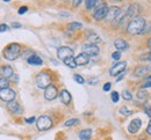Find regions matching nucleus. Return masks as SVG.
Segmentation results:
<instances>
[{
    "instance_id": "f257e3e1",
    "label": "nucleus",
    "mask_w": 151,
    "mask_h": 140,
    "mask_svg": "<svg viewBox=\"0 0 151 140\" xmlns=\"http://www.w3.org/2000/svg\"><path fill=\"white\" fill-rule=\"evenodd\" d=\"M145 28H147L145 19L142 16H136L129 21L127 26V33L129 35H139V34H143Z\"/></svg>"
},
{
    "instance_id": "f03ea898",
    "label": "nucleus",
    "mask_w": 151,
    "mask_h": 140,
    "mask_svg": "<svg viewBox=\"0 0 151 140\" xmlns=\"http://www.w3.org/2000/svg\"><path fill=\"white\" fill-rule=\"evenodd\" d=\"M21 53V45L19 43H11L4 50V58L7 60H15Z\"/></svg>"
},
{
    "instance_id": "7ed1b4c3",
    "label": "nucleus",
    "mask_w": 151,
    "mask_h": 140,
    "mask_svg": "<svg viewBox=\"0 0 151 140\" xmlns=\"http://www.w3.org/2000/svg\"><path fill=\"white\" fill-rule=\"evenodd\" d=\"M108 6L106 5V2L104 1H98L96 6H95L94 13H93V18L96 21H101L104 19L107 18V14H108Z\"/></svg>"
},
{
    "instance_id": "20e7f679",
    "label": "nucleus",
    "mask_w": 151,
    "mask_h": 140,
    "mask_svg": "<svg viewBox=\"0 0 151 140\" xmlns=\"http://www.w3.org/2000/svg\"><path fill=\"white\" fill-rule=\"evenodd\" d=\"M51 81H52L51 75L48 72H41L35 79V83L38 88L45 89L47 87H49L51 85Z\"/></svg>"
},
{
    "instance_id": "39448f33",
    "label": "nucleus",
    "mask_w": 151,
    "mask_h": 140,
    "mask_svg": "<svg viewBox=\"0 0 151 140\" xmlns=\"http://www.w3.org/2000/svg\"><path fill=\"white\" fill-rule=\"evenodd\" d=\"M36 126L40 131H47L52 126V119L49 116H41L36 120Z\"/></svg>"
},
{
    "instance_id": "423d86ee",
    "label": "nucleus",
    "mask_w": 151,
    "mask_h": 140,
    "mask_svg": "<svg viewBox=\"0 0 151 140\" xmlns=\"http://www.w3.org/2000/svg\"><path fill=\"white\" fill-rule=\"evenodd\" d=\"M17 94L13 89L11 88H4V89H0V100L4 101V102H13L14 99H15Z\"/></svg>"
},
{
    "instance_id": "0eeeda50",
    "label": "nucleus",
    "mask_w": 151,
    "mask_h": 140,
    "mask_svg": "<svg viewBox=\"0 0 151 140\" xmlns=\"http://www.w3.org/2000/svg\"><path fill=\"white\" fill-rule=\"evenodd\" d=\"M126 67H127V61H117L115 65L112 66V68L109 70L111 77H116V75L122 74L126 71Z\"/></svg>"
},
{
    "instance_id": "6e6552de",
    "label": "nucleus",
    "mask_w": 151,
    "mask_h": 140,
    "mask_svg": "<svg viewBox=\"0 0 151 140\" xmlns=\"http://www.w3.org/2000/svg\"><path fill=\"white\" fill-rule=\"evenodd\" d=\"M83 52L87 53L90 57L91 56H98L100 52V49L96 44H92V43H86L83 45Z\"/></svg>"
},
{
    "instance_id": "1a4fd4ad",
    "label": "nucleus",
    "mask_w": 151,
    "mask_h": 140,
    "mask_svg": "<svg viewBox=\"0 0 151 140\" xmlns=\"http://www.w3.org/2000/svg\"><path fill=\"white\" fill-rule=\"evenodd\" d=\"M57 96H58V90H57L56 86L54 85H50L49 87H47L44 89V99L48 101H52L55 100Z\"/></svg>"
},
{
    "instance_id": "9d476101",
    "label": "nucleus",
    "mask_w": 151,
    "mask_h": 140,
    "mask_svg": "<svg viewBox=\"0 0 151 140\" xmlns=\"http://www.w3.org/2000/svg\"><path fill=\"white\" fill-rule=\"evenodd\" d=\"M73 56V50L69 46H60L58 50H57V57L59 59L64 60L66 59L68 57H72Z\"/></svg>"
},
{
    "instance_id": "9b49d317",
    "label": "nucleus",
    "mask_w": 151,
    "mask_h": 140,
    "mask_svg": "<svg viewBox=\"0 0 151 140\" xmlns=\"http://www.w3.org/2000/svg\"><path fill=\"white\" fill-rule=\"evenodd\" d=\"M122 14V11L120 7H116V6H113V7H109L108 8V14H107V20L109 21H115L117 20Z\"/></svg>"
},
{
    "instance_id": "f8f14e48",
    "label": "nucleus",
    "mask_w": 151,
    "mask_h": 140,
    "mask_svg": "<svg viewBox=\"0 0 151 140\" xmlns=\"http://www.w3.org/2000/svg\"><path fill=\"white\" fill-rule=\"evenodd\" d=\"M141 126H142V120L139 119V118H135L128 125V132L130 134H136L141 130Z\"/></svg>"
},
{
    "instance_id": "ddd939ff",
    "label": "nucleus",
    "mask_w": 151,
    "mask_h": 140,
    "mask_svg": "<svg viewBox=\"0 0 151 140\" xmlns=\"http://www.w3.org/2000/svg\"><path fill=\"white\" fill-rule=\"evenodd\" d=\"M141 12V7L138 4H132L128 9H127V13H126V19L128 18H136L137 14Z\"/></svg>"
},
{
    "instance_id": "4468645a",
    "label": "nucleus",
    "mask_w": 151,
    "mask_h": 140,
    "mask_svg": "<svg viewBox=\"0 0 151 140\" xmlns=\"http://www.w3.org/2000/svg\"><path fill=\"white\" fill-rule=\"evenodd\" d=\"M75 59L78 66H84V65H87L90 63V56L85 52H81L77 57H75Z\"/></svg>"
},
{
    "instance_id": "2eb2a0df",
    "label": "nucleus",
    "mask_w": 151,
    "mask_h": 140,
    "mask_svg": "<svg viewBox=\"0 0 151 140\" xmlns=\"http://www.w3.org/2000/svg\"><path fill=\"white\" fill-rule=\"evenodd\" d=\"M114 46L116 48V50L117 51H126V50H128L129 49V44H128V42H126L124 40H121V38H116V40L114 41Z\"/></svg>"
},
{
    "instance_id": "dca6fc26",
    "label": "nucleus",
    "mask_w": 151,
    "mask_h": 140,
    "mask_svg": "<svg viewBox=\"0 0 151 140\" xmlns=\"http://www.w3.org/2000/svg\"><path fill=\"white\" fill-rule=\"evenodd\" d=\"M0 73H1V75H2V78H6V79H8V78H11V77L14 75V71H13V68H12L9 65L2 66V67L0 68Z\"/></svg>"
},
{
    "instance_id": "f3484780",
    "label": "nucleus",
    "mask_w": 151,
    "mask_h": 140,
    "mask_svg": "<svg viewBox=\"0 0 151 140\" xmlns=\"http://www.w3.org/2000/svg\"><path fill=\"white\" fill-rule=\"evenodd\" d=\"M150 71H151V66H138V67L135 70L134 74H135V77L141 78V77L147 75L148 72H150Z\"/></svg>"
},
{
    "instance_id": "a211bd4d",
    "label": "nucleus",
    "mask_w": 151,
    "mask_h": 140,
    "mask_svg": "<svg viewBox=\"0 0 151 140\" xmlns=\"http://www.w3.org/2000/svg\"><path fill=\"white\" fill-rule=\"evenodd\" d=\"M59 97H60L62 103H64L65 105H69V104L71 103V100H72L71 94H70L69 90H66V89H63V90L59 93Z\"/></svg>"
},
{
    "instance_id": "6ab92c4d",
    "label": "nucleus",
    "mask_w": 151,
    "mask_h": 140,
    "mask_svg": "<svg viewBox=\"0 0 151 140\" xmlns=\"http://www.w3.org/2000/svg\"><path fill=\"white\" fill-rule=\"evenodd\" d=\"M7 109H8L11 112H13V114H22V108H21V105H20L19 103L14 102V101L7 103Z\"/></svg>"
},
{
    "instance_id": "aec40b11",
    "label": "nucleus",
    "mask_w": 151,
    "mask_h": 140,
    "mask_svg": "<svg viewBox=\"0 0 151 140\" xmlns=\"http://www.w3.org/2000/svg\"><path fill=\"white\" fill-rule=\"evenodd\" d=\"M78 136H79V139L80 140H90L91 137H92V130H91V129L81 130Z\"/></svg>"
},
{
    "instance_id": "412c9836",
    "label": "nucleus",
    "mask_w": 151,
    "mask_h": 140,
    "mask_svg": "<svg viewBox=\"0 0 151 140\" xmlns=\"http://www.w3.org/2000/svg\"><path fill=\"white\" fill-rule=\"evenodd\" d=\"M27 61H28V64H30L33 66H40L43 64V60L41 59V57H38L36 55H33L30 58L27 59Z\"/></svg>"
},
{
    "instance_id": "4be33fe9",
    "label": "nucleus",
    "mask_w": 151,
    "mask_h": 140,
    "mask_svg": "<svg viewBox=\"0 0 151 140\" xmlns=\"http://www.w3.org/2000/svg\"><path fill=\"white\" fill-rule=\"evenodd\" d=\"M63 63L68 66V67H70V68H76L78 65H77V63H76V59L75 57L72 56V57H68L66 59L63 60Z\"/></svg>"
},
{
    "instance_id": "5701e85b",
    "label": "nucleus",
    "mask_w": 151,
    "mask_h": 140,
    "mask_svg": "<svg viewBox=\"0 0 151 140\" xmlns=\"http://www.w3.org/2000/svg\"><path fill=\"white\" fill-rule=\"evenodd\" d=\"M148 97V92L145 90V88H142L137 92V99L139 101H145Z\"/></svg>"
},
{
    "instance_id": "b1692460",
    "label": "nucleus",
    "mask_w": 151,
    "mask_h": 140,
    "mask_svg": "<svg viewBox=\"0 0 151 140\" xmlns=\"http://www.w3.org/2000/svg\"><path fill=\"white\" fill-rule=\"evenodd\" d=\"M80 28H83V24L80 22H71V23L68 24V29L69 30H78Z\"/></svg>"
},
{
    "instance_id": "393cba45",
    "label": "nucleus",
    "mask_w": 151,
    "mask_h": 140,
    "mask_svg": "<svg viewBox=\"0 0 151 140\" xmlns=\"http://www.w3.org/2000/svg\"><path fill=\"white\" fill-rule=\"evenodd\" d=\"M100 37L94 34V33H90V36H88V43H92V44H96L100 42Z\"/></svg>"
},
{
    "instance_id": "a878e982",
    "label": "nucleus",
    "mask_w": 151,
    "mask_h": 140,
    "mask_svg": "<svg viewBox=\"0 0 151 140\" xmlns=\"http://www.w3.org/2000/svg\"><path fill=\"white\" fill-rule=\"evenodd\" d=\"M98 1L99 0H85V6H86L87 9H92L96 6Z\"/></svg>"
},
{
    "instance_id": "bb28decb",
    "label": "nucleus",
    "mask_w": 151,
    "mask_h": 140,
    "mask_svg": "<svg viewBox=\"0 0 151 140\" xmlns=\"http://www.w3.org/2000/svg\"><path fill=\"white\" fill-rule=\"evenodd\" d=\"M9 86V81L6 78H0V89H4V88H8Z\"/></svg>"
},
{
    "instance_id": "cd10ccee",
    "label": "nucleus",
    "mask_w": 151,
    "mask_h": 140,
    "mask_svg": "<svg viewBox=\"0 0 151 140\" xmlns=\"http://www.w3.org/2000/svg\"><path fill=\"white\" fill-rule=\"evenodd\" d=\"M120 114L123 115V116H130L132 112L127 108V107H122V108L120 109Z\"/></svg>"
},
{
    "instance_id": "c85d7f7f",
    "label": "nucleus",
    "mask_w": 151,
    "mask_h": 140,
    "mask_svg": "<svg viewBox=\"0 0 151 140\" xmlns=\"http://www.w3.org/2000/svg\"><path fill=\"white\" fill-rule=\"evenodd\" d=\"M73 80H75L76 82H78L79 85H84V83H85V79H84L81 75H79V74H75V75H73Z\"/></svg>"
},
{
    "instance_id": "c756f323",
    "label": "nucleus",
    "mask_w": 151,
    "mask_h": 140,
    "mask_svg": "<svg viewBox=\"0 0 151 140\" xmlns=\"http://www.w3.org/2000/svg\"><path fill=\"white\" fill-rule=\"evenodd\" d=\"M111 97H112V101H113L114 103H117L119 100H120V94H119L117 92H112Z\"/></svg>"
},
{
    "instance_id": "7c9ffc66",
    "label": "nucleus",
    "mask_w": 151,
    "mask_h": 140,
    "mask_svg": "<svg viewBox=\"0 0 151 140\" xmlns=\"http://www.w3.org/2000/svg\"><path fill=\"white\" fill-rule=\"evenodd\" d=\"M78 122L79 120L77 119V118H72V119H69L65 122V126H73V125H76V124H78Z\"/></svg>"
},
{
    "instance_id": "2f4dec72",
    "label": "nucleus",
    "mask_w": 151,
    "mask_h": 140,
    "mask_svg": "<svg viewBox=\"0 0 151 140\" xmlns=\"http://www.w3.org/2000/svg\"><path fill=\"white\" fill-rule=\"evenodd\" d=\"M122 97H123V100L130 101L132 99V95L130 94V92H127V90H124V92L122 93Z\"/></svg>"
},
{
    "instance_id": "473e14b6",
    "label": "nucleus",
    "mask_w": 151,
    "mask_h": 140,
    "mask_svg": "<svg viewBox=\"0 0 151 140\" xmlns=\"http://www.w3.org/2000/svg\"><path fill=\"white\" fill-rule=\"evenodd\" d=\"M33 55H34V52H33L32 50H26V51L22 53V58H26V59H28V58H30Z\"/></svg>"
},
{
    "instance_id": "72a5a7b5",
    "label": "nucleus",
    "mask_w": 151,
    "mask_h": 140,
    "mask_svg": "<svg viewBox=\"0 0 151 140\" xmlns=\"http://www.w3.org/2000/svg\"><path fill=\"white\" fill-rule=\"evenodd\" d=\"M87 82H88V85L94 86V85H96V83L99 82V79H98V78H91V79H88V80H87Z\"/></svg>"
},
{
    "instance_id": "f704fd0d",
    "label": "nucleus",
    "mask_w": 151,
    "mask_h": 140,
    "mask_svg": "<svg viewBox=\"0 0 151 140\" xmlns=\"http://www.w3.org/2000/svg\"><path fill=\"white\" fill-rule=\"evenodd\" d=\"M111 88H112V83L111 82H106L105 85H104V92H108V90H111Z\"/></svg>"
},
{
    "instance_id": "c9c22d12",
    "label": "nucleus",
    "mask_w": 151,
    "mask_h": 140,
    "mask_svg": "<svg viewBox=\"0 0 151 140\" xmlns=\"http://www.w3.org/2000/svg\"><path fill=\"white\" fill-rule=\"evenodd\" d=\"M112 58L114 60H119L121 58V52L120 51H116V52H114L113 55H112Z\"/></svg>"
},
{
    "instance_id": "e433bc0d",
    "label": "nucleus",
    "mask_w": 151,
    "mask_h": 140,
    "mask_svg": "<svg viewBox=\"0 0 151 140\" xmlns=\"http://www.w3.org/2000/svg\"><path fill=\"white\" fill-rule=\"evenodd\" d=\"M8 29H9V27H8L7 24H5V23L0 24V33H2V31H7Z\"/></svg>"
},
{
    "instance_id": "4c0bfd02",
    "label": "nucleus",
    "mask_w": 151,
    "mask_h": 140,
    "mask_svg": "<svg viewBox=\"0 0 151 140\" xmlns=\"http://www.w3.org/2000/svg\"><path fill=\"white\" fill-rule=\"evenodd\" d=\"M27 11H28V7H27V6H22V7H20L19 8V14L20 15H22V14H24Z\"/></svg>"
},
{
    "instance_id": "58836bf2",
    "label": "nucleus",
    "mask_w": 151,
    "mask_h": 140,
    "mask_svg": "<svg viewBox=\"0 0 151 140\" xmlns=\"http://www.w3.org/2000/svg\"><path fill=\"white\" fill-rule=\"evenodd\" d=\"M81 1H83V0H72V5H73V7H78V6L81 4Z\"/></svg>"
},
{
    "instance_id": "ea45409f",
    "label": "nucleus",
    "mask_w": 151,
    "mask_h": 140,
    "mask_svg": "<svg viewBox=\"0 0 151 140\" xmlns=\"http://www.w3.org/2000/svg\"><path fill=\"white\" fill-rule=\"evenodd\" d=\"M147 133H148L149 136H151V119H150V122H149V124H148V127H147Z\"/></svg>"
},
{
    "instance_id": "a19ab883",
    "label": "nucleus",
    "mask_w": 151,
    "mask_h": 140,
    "mask_svg": "<svg viewBox=\"0 0 151 140\" xmlns=\"http://www.w3.org/2000/svg\"><path fill=\"white\" fill-rule=\"evenodd\" d=\"M35 120H36V118H35V117H30V118H27V119H26V122H27L28 124H32V123H34Z\"/></svg>"
},
{
    "instance_id": "79ce46f5",
    "label": "nucleus",
    "mask_w": 151,
    "mask_h": 140,
    "mask_svg": "<svg viewBox=\"0 0 151 140\" xmlns=\"http://www.w3.org/2000/svg\"><path fill=\"white\" fill-rule=\"evenodd\" d=\"M142 57H144V58H142V59H145V60H151V51L147 55V56H142Z\"/></svg>"
},
{
    "instance_id": "37998d69",
    "label": "nucleus",
    "mask_w": 151,
    "mask_h": 140,
    "mask_svg": "<svg viewBox=\"0 0 151 140\" xmlns=\"http://www.w3.org/2000/svg\"><path fill=\"white\" fill-rule=\"evenodd\" d=\"M12 27H13V28H21V24H20V23H17V22H14V23H12Z\"/></svg>"
},
{
    "instance_id": "c03bdc74",
    "label": "nucleus",
    "mask_w": 151,
    "mask_h": 140,
    "mask_svg": "<svg viewBox=\"0 0 151 140\" xmlns=\"http://www.w3.org/2000/svg\"><path fill=\"white\" fill-rule=\"evenodd\" d=\"M123 73H124V72H123ZM123 73H122V74H120V77L116 79V81H120V80H122V79H123Z\"/></svg>"
},
{
    "instance_id": "a18cd8bd",
    "label": "nucleus",
    "mask_w": 151,
    "mask_h": 140,
    "mask_svg": "<svg viewBox=\"0 0 151 140\" xmlns=\"http://www.w3.org/2000/svg\"><path fill=\"white\" fill-rule=\"evenodd\" d=\"M147 45H148V48H150L151 49V37L148 40V43H147Z\"/></svg>"
},
{
    "instance_id": "49530a36",
    "label": "nucleus",
    "mask_w": 151,
    "mask_h": 140,
    "mask_svg": "<svg viewBox=\"0 0 151 140\" xmlns=\"http://www.w3.org/2000/svg\"><path fill=\"white\" fill-rule=\"evenodd\" d=\"M60 15H63V16H69L68 13H60Z\"/></svg>"
},
{
    "instance_id": "de8ad7c7",
    "label": "nucleus",
    "mask_w": 151,
    "mask_h": 140,
    "mask_svg": "<svg viewBox=\"0 0 151 140\" xmlns=\"http://www.w3.org/2000/svg\"><path fill=\"white\" fill-rule=\"evenodd\" d=\"M147 81H151V75H150V77H148V78H147Z\"/></svg>"
},
{
    "instance_id": "09e8293b",
    "label": "nucleus",
    "mask_w": 151,
    "mask_h": 140,
    "mask_svg": "<svg viewBox=\"0 0 151 140\" xmlns=\"http://www.w3.org/2000/svg\"><path fill=\"white\" fill-rule=\"evenodd\" d=\"M111 1H113V2H117V1H121V0H111Z\"/></svg>"
},
{
    "instance_id": "8fccbe9b",
    "label": "nucleus",
    "mask_w": 151,
    "mask_h": 140,
    "mask_svg": "<svg viewBox=\"0 0 151 140\" xmlns=\"http://www.w3.org/2000/svg\"><path fill=\"white\" fill-rule=\"evenodd\" d=\"M4 1H5V2H9L11 0H4Z\"/></svg>"
},
{
    "instance_id": "3c124183",
    "label": "nucleus",
    "mask_w": 151,
    "mask_h": 140,
    "mask_svg": "<svg viewBox=\"0 0 151 140\" xmlns=\"http://www.w3.org/2000/svg\"><path fill=\"white\" fill-rule=\"evenodd\" d=\"M149 33H151V27L149 28Z\"/></svg>"
},
{
    "instance_id": "603ef678",
    "label": "nucleus",
    "mask_w": 151,
    "mask_h": 140,
    "mask_svg": "<svg viewBox=\"0 0 151 140\" xmlns=\"http://www.w3.org/2000/svg\"><path fill=\"white\" fill-rule=\"evenodd\" d=\"M64 1H65V2H66V1H69V0H64Z\"/></svg>"
},
{
    "instance_id": "864d4df0",
    "label": "nucleus",
    "mask_w": 151,
    "mask_h": 140,
    "mask_svg": "<svg viewBox=\"0 0 151 140\" xmlns=\"http://www.w3.org/2000/svg\"><path fill=\"white\" fill-rule=\"evenodd\" d=\"M60 140H64V139H60Z\"/></svg>"
}]
</instances>
